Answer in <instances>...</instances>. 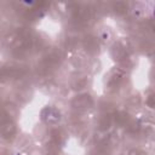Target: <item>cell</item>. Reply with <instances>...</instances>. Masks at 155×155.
Segmentation results:
<instances>
[{
	"instance_id": "6da1fadb",
	"label": "cell",
	"mask_w": 155,
	"mask_h": 155,
	"mask_svg": "<svg viewBox=\"0 0 155 155\" xmlns=\"http://www.w3.org/2000/svg\"><path fill=\"white\" fill-rule=\"evenodd\" d=\"M42 119L46 124H48L51 126H54L61 120V113H59L58 109H56L53 107H48L42 111Z\"/></svg>"
},
{
	"instance_id": "3957f363",
	"label": "cell",
	"mask_w": 155,
	"mask_h": 155,
	"mask_svg": "<svg viewBox=\"0 0 155 155\" xmlns=\"http://www.w3.org/2000/svg\"><path fill=\"white\" fill-rule=\"evenodd\" d=\"M16 131H17L16 125L12 121H8V122L0 125V133H1V137H4V138L13 137L16 134Z\"/></svg>"
},
{
	"instance_id": "7a4b0ae2",
	"label": "cell",
	"mask_w": 155,
	"mask_h": 155,
	"mask_svg": "<svg viewBox=\"0 0 155 155\" xmlns=\"http://www.w3.org/2000/svg\"><path fill=\"white\" fill-rule=\"evenodd\" d=\"M73 105L76 109H88L93 105V99L90 94L87 93H81L79 96H76L73 101Z\"/></svg>"
}]
</instances>
